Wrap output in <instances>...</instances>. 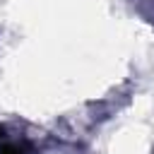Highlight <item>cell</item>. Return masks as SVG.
<instances>
[{
  "label": "cell",
  "mask_w": 154,
  "mask_h": 154,
  "mask_svg": "<svg viewBox=\"0 0 154 154\" xmlns=\"http://www.w3.org/2000/svg\"><path fill=\"white\" fill-rule=\"evenodd\" d=\"M0 154H24V152H22L17 144H5V147L0 149Z\"/></svg>",
  "instance_id": "6da1fadb"
},
{
  "label": "cell",
  "mask_w": 154,
  "mask_h": 154,
  "mask_svg": "<svg viewBox=\"0 0 154 154\" xmlns=\"http://www.w3.org/2000/svg\"><path fill=\"white\" fill-rule=\"evenodd\" d=\"M0 137H2V130H0Z\"/></svg>",
  "instance_id": "7a4b0ae2"
}]
</instances>
